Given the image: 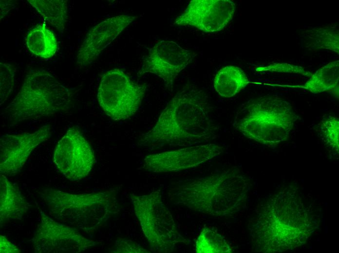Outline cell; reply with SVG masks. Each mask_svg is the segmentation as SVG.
Returning <instances> with one entry per match:
<instances>
[{"label": "cell", "instance_id": "26", "mask_svg": "<svg viewBox=\"0 0 339 253\" xmlns=\"http://www.w3.org/2000/svg\"><path fill=\"white\" fill-rule=\"evenodd\" d=\"M20 250L6 237L0 235V253H19Z\"/></svg>", "mask_w": 339, "mask_h": 253}, {"label": "cell", "instance_id": "14", "mask_svg": "<svg viewBox=\"0 0 339 253\" xmlns=\"http://www.w3.org/2000/svg\"><path fill=\"white\" fill-rule=\"evenodd\" d=\"M50 125H44L32 133L6 134L0 139V172L6 176L16 175L22 169L33 150L51 136Z\"/></svg>", "mask_w": 339, "mask_h": 253}, {"label": "cell", "instance_id": "27", "mask_svg": "<svg viewBox=\"0 0 339 253\" xmlns=\"http://www.w3.org/2000/svg\"><path fill=\"white\" fill-rule=\"evenodd\" d=\"M0 20L1 21L10 10L14 8L15 3L13 0H0Z\"/></svg>", "mask_w": 339, "mask_h": 253}, {"label": "cell", "instance_id": "20", "mask_svg": "<svg viewBox=\"0 0 339 253\" xmlns=\"http://www.w3.org/2000/svg\"><path fill=\"white\" fill-rule=\"evenodd\" d=\"M47 22L62 32L68 18L67 0H28Z\"/></svg>", "mask_w": 339, "mask_h": 253}, {"label": "cell", "instance_id": "21", "mask_svg": "<svg viewBox=\"0 0 339 253\" xmlns=\"http://www.w3.org/2000/svg\"><path fill=\"white\" fill-rule=\"evenodd\" d=\"M195 251L197 253H226L231 252V248L222 235L205 227L197 239Z\"/></svg>", "mask_w": 339, "mask_h": 253}, {"label": "cell", "instance_id": "16", "mask_svg": "<svg viewBox=\"0 0 339 253\" xmlns=\"http://www.w3.org/2000/svg\"><path fill=\"white\" fill-rule=\"evenodd\" d=\"M29 204L17 186L6 176L0 175V226L11 220L20 219L27 212Z\"/></svg>", "mask_w": 339, "mask_h": 253}, {"label": "cell", "instance_id": "25", "mask_svg": "<svg viewBox=\"0 0 339 253\" xmlns=\"http://www.w3.org/2000/svg\"><path fill=\"white\" fill-rule=\"evenodd\" d=\"M113 253H149L137 243L129 239L119 238L115 241Z\"/></svg>", "mask_w": 339, "mask_h": 253}, {"label": "cell", "instance_id": "11", "mask_svg": "<svg viewBox=\"0 0 339 253\" xmlns=\"http://www.w3.org/2000/svg\"><path fill=\"white\" fill-rule=\"evenodd\" d=\"M195 56L194 53L173 41L161 40L150 49L138 74H154L163 80L167 89L172 91L176 77Z\"/></svg>", "mask_w": 339, "mask_h": 253}, {"label": "cell", "instance_id": "5", "mask_svg": "<svg viewBox=\"0 0 339 253\" xmlns=\"http://www.w3.org/2000/svg\"><path fill=\"white\" fill-rule=\"evenodd\" d=\"M73 99L72 93L53 74L43 69H31L3 113L12 123L36 120L68 110Z\"/></svg>", "mask_w": 339, "mask_h": 253}, {"label": "cell", "instance_id": "19", "mask_svg": "<svg viewBox=\"0 0 339 253\" xmlns=\"http://www.w3.org/2000/svg\"><path fill=\"white\" fill-rule=\"evenodd\" d=\"M27 47L30 52L41 58L48 59L56 54L58 44L54 33L44 24L31 29L25 38Z\"/></svg>", "mask_w": 339, "mask_h": 253}, {"label": "cell", "instance_id": "4", "mask_svg": "<svg viewBox=\"0 0 339 253\" xmlns=\"http://www.w3.org/2000/svg\"><path fill=\"white\" fill-rule=\"evenodd\" d=\"M298 119L289 102L276 95H265L244 103L233 126L251 140L275 146L287 140Z\"/></svg>", "mask_w": 339, "mask_h": 253}, {"label": "cell", "instance_id": "10", "mask_svg": "<svg viewBox=\"0 0 339 253\" xmlns=\"http://www.w3.org/2000/svg\"><path fill=\"white\" fill-rule=\"evenodd\" d=\"M58 170L70 181H79L90 172L94 162L93 150L78 129L70 128L58 142L54 153Z\"/></svg>", "mask_w": 339, "mask_h": 253}, {"label": "cell", "instance_id": "12", "mask_svg": "<svg viewBox=\"0 0 339 253\" xmlns=\"http://www.w3.org/2000/svg\"><path fill=\"white\" fill-rule=\"evenodd\" d=\"M235 3L230 0H192L173 25L191 26L206 33L223 29L232 18Z\"/></svg>", "mask_w": 339, "mask_h": 253}, {"label": "cell", "instance_id": "3", "mask_svg": "<svg viewBox=\"0 0 339 253\" xmlns=\"http://www.w3.org/2000/svg\"><path fill=\"white\" fill-rule=\"evenodd\" d=\"M245 177L234 169L196 178L171 190L176 203L205 214L222 217L237 212L249 189Z\"/></svg>", "mask_w": 339, "mask_h": 253}, {"label": "cell", "instance_id": "23", "mask_svg": "<svg viewBox=\"0 0 339 253\" xmlns=\"http://www.w3.org/2000/svg\"><path fill=\"white\" fill-rule=\"evenodd\" d=\"M321 130L327 144L332 149L339 152V120L337 117L330 116L322 121Z\"/></svg>", "mask_w": 339, "mask_h": 253}, {"label": "cell", "instance_id": "1", "mask_svg": "<svg viewBox=\"0 0 339 253\" xmlns=\"http://www.w3.org/2000/svg\"><path fill=\"white\" fill-rule=\"evenodd\" d=\"M207 95L186 85L168 103L156 123L139 140L141 145H192L215 139L219 126Z\"/></svg>", "mask_w": 339, "mask_h": 253}, {"label": "cell", "instance_id": "6", "mask_svg": "<svg viewBox=\"0 0 339 253\" xmlns=\"http://www.w3.org/2000/svg\"><path fill=\"white\" fill-rule=\"evenodd\" d=\"M54 217L86 231L95 229L115 212V192L74 194L52 188L38 192Z\"/></svg>", "mask_w": 339, "mask_h": 253}, {"label": "cell", "instance_id": "24", "mask_svg": "<svg viewBox=\"0 0 339 253\" xmlns=\"http://www.w3.org/2000/svg\"><path fill=\"white\" fill-rule=\"evenodd\" d=\"M258 72H280L293 73L310 76L312 73L304 70L302 67L293 65L286 63H278L271 64L268 66L258 67L256 69Z\"/></svg>", "mask_w": 339, "mask_h": 253}, {"label": "cell", "instance_id": "22", "mask_svg": "<svg viewBox=\"0 0 339 253\" xmlns=\"http://www.w3.org/2000/svg\"><path fill=\"white\" fill-rule=\"evenodd\" d=\"M16 67L15 65L0 62V105L7 100L15 84Z\"/></svg>", "mask_w": 339, "mask_h": 253}, {"label": "cell", "instance_id": "8", "mask_svg": "<svg viewBox=\"0 0 339 253\" xmlns=\"http://www.w3.org/2000/svg\"><path fill=\"white\" fill-rule=\"evenodd\" d=\"M147 85L133 81L122 70L105 72L97 90L98 103L105 113L115 121L133 116L140 107Z\"/></svg>", "mask_w": 339, "mask_h": 253}, {"label": "cell", "instance_id": "13", "mask_svg": "<svg viewBox=\"0 0 339 253\" xmlns=\"http://www.w3.org/2000/svg\"><path fill=\"white\" fill-rule=\"evenodd\" d=\"M223 147L215 144L188 146L173 151L149 155L143 167L154 173H166L188 169L220 155Z\"/></svg>", "mask_w": 339, "mask_h": 253}, {"label": "cell", "instance_id": "15", "mask_svg": "<svg viewBox=\"0 0 339 253\" xmlns=\"http://www.w3.org/2000/svg\"><path fill=\"white\" fill-rule=\"evenodd\" d=\"M137 16L121 15L99 22L87 33L78 49L76 63L82 67L93 62Z\"/></svg>", "mask_w": 339, "mask_h": 253}, {"label": "cell", "instance_id": "9", "mask_svg": "<svg viewBox=\"0 0 339 253\" xmlns=\"http://www.w3.org/2000/svg\"><path fill=\"white\" fill-rule=\"evenodd\" d=\"M40 212V222L32 239L35 253H78L98 244L84 237L75 229Z\"/></svg>", "mask_w": 339, "mask_h": 253}, {"label": "cell", "instance_id": "2", "mask_svg": "<svg viewBox=\"0 0 339 253\" xmlns=\"http://www.w3.org/2000/svg\"><path fill=\"white\" fill-rule=\"evenodd\" d=\"M317 223L294 190L286 188L270 197L251 229L256 252H281L304 244Z\"/></svg>", "mask_w": 339, "mask_h": 253}, {"label": "cell", "instance_id": "18", "mask_svg": "<svg viewBox=\"0 0 339 253\" xmlns=\"http://www.w3.org/2000/svg\"><path fill=\"white\" fill-rule=\"evenodd\" d=\"M250 83L244 71L235 66H227L221 69L214 80L216 91L224 97H231L239 92Z\"/></svg>", "mask_w": 339, "mask_h": 253}, {"label": "cell", "instance_id": "7", "mask_svg": "<svg viewBox=\"0 0 339 253\" xmlns=\"http://www.w3.org/2000/svg\"><path fill=\"white\" fill-rule=\"evenodd\" d=\"M130 198L143 233L153 251L168 252L177 244L187 242L163 202L160 190L148 195L131 194Z\"/></svg>", "mask_w": 339, "mask_h": 253}, {"label": "cell", "instance_id": "17", "mask_svg": "<svg viewBox=\"0 0 339 253\" xmlns=\"http://www.w3.org/2000/svg\"><path fill=\"white\" fill-rule=\"evenodd\" d=\"M303 85L298 87L313 93L328 92L339 99V61L327 63L309 76Z\"/></svg>", "mask_w": 339, "mask_h": 253}]
</instances>
